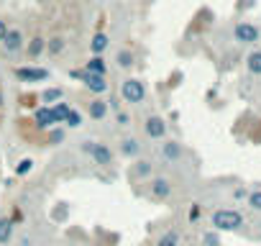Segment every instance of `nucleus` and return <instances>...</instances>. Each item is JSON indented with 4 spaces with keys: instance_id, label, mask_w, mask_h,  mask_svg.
Listing matches in <instances>:
<instances>
[{
    "instance_id": "obj_1",
    "label": "nucleus",
    "mask_w": 261,
    "mask_h": 246,
    "mask_svg": "<svg viewBox=\"0 0 261 246\" xmlns=\"http://www.w3.org/2000/svg\"><path fill=\"white\" fill-rule=\"evenodd\" d=\"M210 226H213V231H238L241 226H243V215L236 210V208H218V210H213V215H210Z\"/></svg>"
},
{
    "instance_id": "obj_2",
    "label": "nucleus",
    "mask_w": 261,
    "mask_h": 246,
    "mask_svg": "<svg viewBox=\"0 0 261 246\" xmlns=\"http://www.w3.org/2000/svg\"><path fill=\"white\" fill-rule=\"evenodd\" d=\"M120 97H123L125 103H130V105H139V103L146 100V85H144L139 77H128V80H123V85H120Z\"/></svg>"
},
{
    "instance_id": "obj_3",
    "label": "nucleus",
    "mask_w": 261,
    "mask_h": 246,
    "mask_svg": "<svg viewBox=\"0 0 261 246\" xmlns=\"http://www.w3.org/2000/svg\"><path fill=\"white\" fill-rule=\"evenodd\" d=\"M16 80L18 82H26V85H34V82H49L51 72L46 67H16L13 69Z\"/></svg>"
},
{
    "instance_id": "obj_4",
    "label": "nucleus",
    "mask_w": 261,
    "mask_h": 246,
    "mask_svg": "<svg viewBox=\"0 0 261 246\" xmlns=\"http://www.w3.org/2000/svg\"><path fill=\"white\" fill-rule=\"evenodd\" d=\"M233 39H236L238 44H256V41L261 39V31H258L253 23L241 21V23L233 26Z\"/></svg>"
},
{
    "instance_id": "obj_5",
    "label": "nucleus",
    "mask_w": 261,
    "mask_h": 246,
    "mask_svg": "<svg viewBox=\"0 0 261 246\" xmlns=\"http://www.w3.org/2000/svg\"><path fill=\"white\" fill-rule=\"evenodd\" d=\"M87 157H90L97 167H113V159H115L113 149H110L108 144H102V141H92V149H90Z\"/></svg>"
},
{
    "instance_id": "obj_6",
    "label": "nucleus",
    "mask_w": 261,
    "mask_h": 246,
    "mask_svg": "<svg viewBox=\"0 0 261 246\" xmlns=\"http://www.w3.org/2000/svg\"><path fill=\"white\" fill-rule=\"evenodd\" d=\"M144 131H146L149 139L162 141V139L167 136V120H164L162 115H149V118L144 120Z\"/></svg>"
},
{
    "instance_id": "obj_7",
    "label": "nucleus",
    "mask_w": 261,
    "mask_h": 246,
    "mask_svg": "<svg viewBox=\"0 0 261 246\" xmlns=\"http://www.w3.org/2000/svg\"><path fill=\"white\" fill-rule=\"evenodd\" d=\"M6 49V54H18L23 46H26V36H23V31L21 29H8V34H6V39H3V44H0Z\"/></svg>"
},
{
    "instance_id": "obj_8",
    "label": "nucleus",
    "mask_w": 261,
    "mask_h": 246,
    "mask_svg": "<svg viewBox=\"0 0 261 246\" xmlns=\"http://www.w3.org/2000/svg\"><path fill=\"white\" fill-rule=\"evenodd\" d=\"M82 85H85V90H87L90 95H95V97H100V95H105V92L110 90L108 77H100V75H85Z\"/></svg>"
},
{
    "instance_id": "obj_9",
    "label": "nucleus",
    "mask_w": 261,
    "mask_h": 246,
    "mask_svg": "<svg viewBox=\"0 0 261 246\" xmlns=\"http://www.w3.org/2000/svg\"><path fill=\"white\" fill-rule=\"evenodd\" d=\"M34 126H36L39 131H51V129L57 126V120H54L49 105H39V108L34 110Z\"/></svg>"
},
{
    "instance_id": "obj_10",
    "label": "nucleus",
    "mask_w": 261,
    "mask_h": 246,
    "mask_svg": "<svg viewBox=\"0 0 261 246\" xmlns=\"http://www.w3.org/2000/svg\"><path fill=\"white\" fill-rule=\"evenodd\" d=\"M172 180H167V177H151V185H149V192H151V198L154 200H167L169 195H172Z\"/></svg>"
},
{
    "instance_id": "obj_11",
    "label": "nucleus",
    "mask_w": 261,
    "mask_h": 246,
    "mask_svg": "<svg viewBox=\"0 0 261 246\" xmlns=\"http://www.w3.org/2000/svg\"><path fill=\"white\" fill-rule=\"evenodd\" d=\"M118 152H120V157H125V159H136V157L141 154V141L134 139V136H125V139H120Z\"/></svg>"
},
{
    "instance_id": "obj_12",
    "label": "nucleus",
    "mask_w": 261,
    "mask_h": 246,
    "mask_svg": "<svg viewBox=\"0 0 261 246\" xmlns=\"http://www.w3.org/2000/svg\"><path fill=\"white\" fill-rule=\"evenodd\" d=\"M23 49H26V54H29L31 59H39V57L46 52V39L36 34V36H31V39L26 41V46H23Z\"/></svg>"
},
{
    "instance_id": "obj_13",
    "label": "nucleus",
    "mask_w": 261,
    "mask_h": 246,
    "mask_svg": "<svg viewBox=\"0 0 261 246\" xmlns=\"http://www.w3.org/2000/svg\"><path fill=\"white\" fill-rule=\"evenodd\" d=\"M59 100H64V87H44L41 92H39V103L41 105H54V103H59Z\"/></svg>"
},
{
    "instance_id": "obj_14",
    "label": "nucleus",
    "mask_w": 261,
    "mask_h": 246,
    "mask_svg": "<svg viewBox=\"0 0 261 246\" xmlns=\"http://www.w3.org/2000/svg\"><path fill=\"white\" fill-rule=\"evenodd\" d=\"M182 154H185V149H182L179 141H164L162 144V159L164 162H177V159H182Z\"/></svg>"
},
{
    "instance_id": "obj_15",
    "label": "nucleus",
    "mask_w": 261,
    "mask_h": 246,
    "mask_svg": "<svg viewBox=\"0 0 261 246\" xmlns=\"http://www.w3.org/2000/svg\"><path fill=\"white\" fill-rule=\"evenodd\" d=\"M87 115H90L92 120H102V118L108 115V103H105L102 97H92V100L87 103Z\"/></svg>"
},
{
    "instance_id": "obj_16",
    "label": "nucleus",
    "mask_w": 261,
    "mask_h": 246,
    "mask_svg": "<svg viewBox=\"0 0 261 246\" xmlns=\"http://www.w3.org/2000/svg\"><path fill=\"white\" fill-rule=\"evenodd\" d=\"M87 75H100V77H108V62L105 57H90V62L82 67Z\"/></svg>"
},
{
    "instance_id": "obj_17",
    "label": "nucleus",
    "mask_w": 261,
    "mask_h": 246,
    "mask_svg": "<svg viewBox=\"0 0 261 246\" xmlns=\"http://www.w3.org/2000/svg\"><path fill=\"white\" fill-rule=\"evenodd\" d=\"M108 46H110V39H108V34H102V31H97V34L92 36V41H90V52H92V57H102Z\"/></svg>"
},
{
    "instance_id": "obj_18",
    "label": "nucleus",
    "mask_w": 261,
    "mask_h": 246,
    "mask_svg": "<svg viewBox=\"0 0 261 246\" xmlns=\"http://www.w3.org/2000/svg\"><path fill=\"white\" fill-rule=\"evenodd\" d=\"M13 231H16V223L8 215H0V246H6L13 238Z\"/></svg>"
},
{
    "instance_id": "obj_19",
    "label": "nucleus",
    "mask_w": 261,
    "mask_h": 246,
    "mask_svg": "<svg viewBox=\"0 0 261 246\" xmlns=\"http://www.w3.org/2000/svg\"><path fill=\"white\" fill-rule=\"evenodd\" d=\"M115 64L120 67V69H130L136 64V54H134V49H120L118 54H115Z\"/></svg>"
},
{
    "instance_id": "obj_20",
    "label": "nucleus",
    "mask_w": 261,
    "mask_h": 246,
    "mask_svg": "<svg viewBox=\"0 0 261 246\" xmlns=\"http://www.w3.org/2000/svg\"><path fill=\"white\" fill-rule=\"evenodd\" d=\"M134 175H136L139 180H151V177H154V164H151L149 159H139V162L134 164Z\"/></svg>"
},
{
    "instance_id": "obj_21",
    "label": "nucleus",
    "mask_w": 261,
    "mask_h": 246,
    "mask_svg": "<svg viewBox=\"0 0 261 246\" xmlns=\"http://www.w3.org/2000/svg\"><path fill=\"white\" fill-rule=\"evenodd\" d=\"M179 243H182V236H179V231H174V228L164 231V233L156 238V246H179Z\"/></svg>"
},
{
    "instance_id": "obj_22",
    "label": "nucleus",
    "mask_w": 261,
    "mask_h": 246,
    "mask_svg": "<svg viewBox=\"0 0 261 246\" xmlns=\"http://www.w3.org/2000/svg\"><path fill=\"white\" fill-rule=\"evenodd\" d=\"M69 110H72V105H69V103H64V100H59V103H54V105H51V115H54V120H57V123H64V120H67V115H69Z\"/></svg>"
},
{
    "instance_id": "obj_23",
    "label": "nucleus",
    "mask_w": 261,
    "mask_h": 246,
    "mask_svg": "<svg viewBox=\"0 0 261 246\" xmlns=\"http://www.w3.org/2000/svg\"><path fill=\"white\" fill-rule=\"evenodd\" d=\"M64 49H67V41H64L62 36H51V39H46V52H49L51 57H59Z\"/></svg>"
},
{
    "instance_id": "obj_24",
    "label": "nucleus",
    "mask_w": 261,
    "mask_h": 246,
    "mask_svg": "<svg viewBox=\"0 0 261 246\" xmlns=\"http://www.w3.org/2000/svg\"><path fill=\"white\" fill-rule=\"evenodd\" d=\"M34 167H36V162H34L31 157H26V159H21V162L16 164L13 175H16V177H26V175H31V172H34Z\"/></svg>"
},
{
    "instance_id": "obj_25",
    "label": "nucleus",
    "mask_w": 261,
    "mask_h": 246,
    "mask_svg": "<svg viewBox=\"0 0 261 246\" xmlns=\"http://www.w3.org/2000/svg\"><path fill=\"white\" fill-rule=\"evenodd\" d=\"M246 69L251 75H261V52H251L246 57Z\"/></svg>"
},
{
    "instance_id": "obj_26",
    "label": "nucleus",
    "mask_w": 261,
    "mask_h": 246,
    "mask_svg": "<svg viewBox=\"0 0 261 246\" xmlns=\"http://www.w3.org/2000/svg\"><path fill=\"white\" fill-rule=\"evenodd\" d=\"M246 203H248V208H251L253 213H261V187L251 190L248 198H246Z\"/></svg>"
},
{
    "instance_id": "obj_27",
    "label": "nucleus",
    "mask_w": 261,
    "mask_h": 246,
    "mask_svg": "<svg viewBox=\"0 0 261 246\" xmlns=\"http://www.w3.org/2000/svg\"><path fill=\"white\" fill-rule=\"evenodd\" d=\"M64 126H67V129H80V126H82V113L72 108L69 115H67V120H64Z\"/></svg>"
},
{
    "instance_id": "obj_28",
    "label": "nucleus",
    "mask_w": 261,
    "mask_h": 246,
    "mask_svg": "<svg viewBox=\"0 0 261 246\" xmlns=\"http://www.w3.org/2000/svg\"><path fill=\"white\" fill-rule=\"evenodd\" d=\"M202 246H223L218 231H205V233H202Z\"/></svg>"
},
{
    "instance_id": "obj_29",
    "label": "nucleus",
    "mask_w": 261,
    "mask_h": 246,
    "mask_svg": "<svg viewBox=\"0 0 261 246\" xmlns=\"http://www.w3.org/2000/svg\"><path fill=\"white\" fill-rule=\"evenodd\" d=\"M46 134H49V144H62L67 139V131L64 129H57V126L51 131H46Z\"/></svg>"
},
{
    "instance_id": "obj_30",
    "label": "nucleus",
    "mask_w": 261,
    "mask_h": 246,
    "mask_svg": "<svg viewBox=\"0 0 261 246\" xmlns=\"http://www.w3.org/2000/svg\"><path fill=\"white\" fill-rule=\"evenodd\" d=\"M115 123H118V126H130V113L118 110V113H115Z\"/></svg>"
},
{
    "instance_id": "obj_31",
    "label": "nucleus",
    "mask_w": 261,
    "mask_h": 246,
    "mask_svg": "<svg viewBox=\"0 0 261 246\" xmlns=\"http://www.w3.org/2000/svg\"><path fill=\"white\" fill-rule=\"evenodd\" d=\"M187 218H190V223H195V220L200 218V205H197V203H192V205H190V213H187Z\"/></svg>"
},
{
    "instance_id": "obj_32",
    "label": "nucleus",
    "mask_w": 261,
    "mask_h": 246,
    "mask_svg": "<svg viewBox=\"0 0 261 246\" xmlns=\"http://www.w3.org/2000/svg\"><path fill=\"white\" fill-rule=\"evenodd\" d=\"M8 218H11L13 223H21V220H23V210H21L18 205H13V210H11V215H8Z\"/></svg>"
},
{
    "instance_id": "obj_33",
    "label": "nucleus",
    "mask_w": 261,
    "mask_h": 246,
    "mask_svg": "<svg viewBox=\"0 0 261 246\" xmlns=\"http://www.w3.org/2000/svg\"><path fill=\"white\" fill-rule=\"evenodd\" d=\"M8 29H11V26H8V21H6V18H0V44H3V39H6Z\"/></svg>"
},
{
    "instance_id": "obj_34",
    "label": "nucleus",
    "mask_w": 261,
    "mask_h": 246,
    "mask_svg": "<svg viewBox=\"0 0 261 246\" xmlns=\"http://www.w3.org/2000/svg\"><path fill=\"white\" fill-rule=\"evenodd\" d=\"M105 103H108V110H115V113L120 110V100H118V97H110V100H105Z\"/></svg>"
},
{
    "instance_id": "obj_35",
    "label": "nucleus",
    "mask_w": 261,
    "mask_h": 246,
    "mask_svg": "<svg viewBox=\"0 0 261 246\" xmlns=\"http://www.w3.org/2000/svg\"><path fill=\"white\" fill-rule=\"evenodd\" d=\"M85 75H87L85 69H72V72H69V77H72V80H80V82L85 80Z\"/></svg>"
},
{
    "instance_id": "obj_36",
    "label": "nucleus",
    "mask_w": 261,
    "mask_h": 246,
    "mask_svg": "<svg viewBox=\"0 0 261 246\" xmlns=\"http://www.w3.org/2000/svg\"><path fill=\"white\" fill-rule=\"evenodd\" d=\"M233 198H236V200H246V198H248V190H246V187H238V190L233 192Z\"/></svg>"
},
{
    "instance_id": "obj_37",
    "label": "nucleus",
    "mask_w": 261,
    "mask_h": 246,
    "mask_svg": "<svg viewBox=\"0 0 261 246\" xmlns=\"http://www.w3.org/2000/svg\"><path fill=\"white\" fill-rule=\"evenodd\" d=\"M3 103H6V97H3V92H0V108H3Z\"/></svg>"
}]
</instances>
